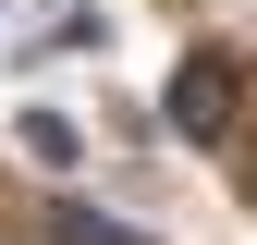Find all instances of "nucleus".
I'll return each instance as SVG.
<instances>
[{"instance_id": "3", "label": "nucleus", "mask_w": 257, "mask_h": 245, "mask_svg": "<svg viewBox=\"0 0 257 245\" xmlns=\"http://www.w3.org/2000/svg\"><path fill=\"white\" fill-rule=\"evenodd\" d=\"M25 160H49V172H74V160H86V135H74L61 110H25Z\"/></svg>"}, {"instance_id": "1", "label": "nucleus", "mask_w": 257, "mask_h": 245, "mask_svg": "<svg viewBox=\"0 0 257 245\" xmlns=\"http://www.w3.org/2000/svg\"><path fill=\"white\" fill-rule=\"evenodd\" d=\"M172 122H184L196 147H233V61H220V49H196V61L172 74Z\"/></svg>"}, {"instance_id": "4", "label": "nucleus", "mask_w": 257, "mask_h": 245, "mask_svg": "<svg viewBox=\"0 0 257 245\" xmlns=\"http://www.w3.org/2000/svg\"><path fill=\"white\" fill-rule=\"evenodd\" d=\"M49 37H61V49H98L110 13H98V0H49Z\"/></svg>"}, {"instance_id": "2", "label": "nucleus", "mask_w": 257, "mask_h": 245, "mask_svg": "<svg viewBox=\"0 0 257 245\" xmlns=\"http://www.w3.org/2000/svg\"><path fill=\"white\" fill-rule=\"evenodd\" d=\"M37 245H147V233L110 208H37Z\"/></svg>"}]
</instances>
